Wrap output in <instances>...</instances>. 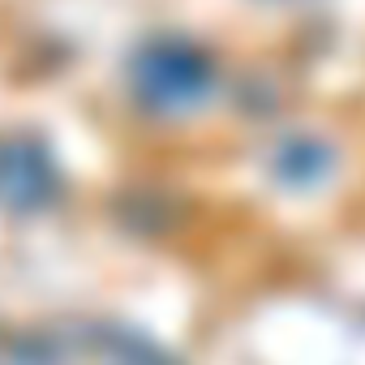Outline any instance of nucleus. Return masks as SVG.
<instances>
[{"label": "nucleus", "instance_id": "nucleus-1", "mask_svg": "<svg viewBox=\"0 0 365 365\" xmlns=\"http://www.w3.org/2000/svg\"><path fill=\"white\" fill-rule=\"evenodd\" d=\"M211 65L202 52L185 43H159L138 61V86L155 103H190L207 91Z\"/></svg>", "mask_w": 365, "mask_h": 365}]
</instances>
